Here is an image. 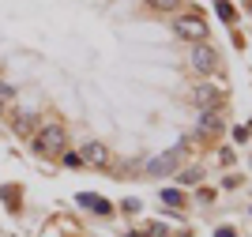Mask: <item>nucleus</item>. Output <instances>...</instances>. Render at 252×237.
<instances>
[{"label":"nucleus","instance_id":"obj_1","mask_svg":"<svg viewBox=\"0 0 252 237\" xmlns=\"http://www.w3.org/2000/svg\"><path fill=\"white\" fill-rule=\"evenodd\" d=\"M34 151H38V155H45V158L64 155V151H68V132H64L61 124H45L42 132L34 135Z\"/></svg>","mask_w":252,"mask_h":237},{"label":"nucleus","instance_id":"obj_2","mask_svg":"<svg viewBox=\"0 0 252 237\" xmlns=\"http://www.w3.org/2000/svg\"><path fill=\"white\" fill-rule=\"evenodd\" d=\"M173 27H177L181 38H189V41H203V38H207V23H203L200 15H181Z\"/></svg>","mask_w":252,"mask_h":237},{"label":"nucleus","instance_id":"obj_3","mask_svg":"<svg viewBox=\"0 0 252 237\" xmlns=\"http://www.w3.org/2000/svg\"><path fill=\"white\" fill-rule=\"evenodd\" d=\"M215 64H219V57H215V49H211V45H196V49H192V68H196V72H215Z\"/></svg>","mask_w":252,"mask_h":237},{"label":"nucleus","instance_id":"obj_4","mask_svg":"<svg viewBox=\"0 0 252 237\" xmlns=\"http://www.w3.org/2000/svg\"><path fill=\"white\" fill-rule=\"evenodd\" d=\"M177 158H181V147H173V151H169V155H158L155 162L147 166L151 173H169V169H173V166H177Z\"/></svg>","mask_w":252,"mask_h":237},{"label":"nucleus","instance_id":"obj_5","mask_svg":"<svg viewBox=\"0 0 252 237\" xmlns=\"http://www.w3.org/2000/svg\"><path fill=\"white\" fill-rule=\"evenodd\" d=\"M79 158H83V162H91V166H105V162H109V151H105L102 143H87Z\"/></svg>","mask_w":252,"mask_h":237},{"label":"nucleus","instance_id":"obj_6","mask_svg":"<svg viewBox=\"0 0 252 237\" xmlns=\"http://www.w3.org/2000/svg\"><path fill=\"white\" fill-rule=\"evenodd\" d=\"M200 132H207V135L222 132V117H219V109H203V117H200Z\"/></svg>","mask_w":252,"mask_h":237},{"label":"nucleus","instance_id":"obj_7","mask_svg":"<svg viewBox=\"0 0 252 237\" xmlns=\"http://www.w3.org/2000/svg\"><path fill=\"white\" fill-rule=\"evenodd\" d=\"M79 203L91 207V211H105V215H109V203H105L102 196H94V192H83V196H79Z\"/></svg>","mask_w":252,"mask_h":237},{"label":"nucleus","instance_id":"obj_8","mask_svg":"<svg viewBox=\"0 0 252 237\" xmlns=\"http://www.w3.org/2000/svg\"><path fill=\"white\" fill-rule=\"evenodd\" d=\"M196 102L215 105V102H219V91H215V87H200V91H196Z\"/></svg>","mask_w":252,"mask_h":237},{"label":"nucleus","instance_id":"obj_9","mask_svg":"<svg viewBox=\"0 0 252 237\" xmlns=\"http://www.w3.org/2000/svg\"><path fill=\"white\" fill-rule=\"evenodd\" d=\"M11 102H15V87L0 83V109H4V105H11Z\"/></svg>","mask_w":252,"mask_h":237},{"label":"nucleus","instance_id":"obj_10","mask_svg":"<svg viewBox=\"0 0 252 237\" xmlns=\"http://www.w3.org/2000/svg\"><path fill=\"white\" fill-rule=\"evenodd\" d=\"M215 11H219V15H222V19H226V23L233 19V8H230V4H226V0H219V4H215Z\"/></svg>","mask_w":252,"mask_h":237},{"label":"nucleus","instance_id":"obj_11","mask_svg":"<svg viewBox=\"0 0 252 237\" xmlns=\"http://www.w3.org/2000/svg\"><path fill=\"white\" fill-rule=\"evenodd\" d=\"M151 8H158V11H169V8H177V0H147Z\"/></svg>","mask_w":252,"mask_h":237},{"label":"nucleus","instance_id":"obj_12","mask_svg":"<svg viewBox=\"0 0 252 237\" xmlns=\"http://www.w3.org/2000/svg\"><path fill=\"white\" fill-rule=\"evenodd\" d=\"M162 200H166V203H173V207H181V192H177V188H169V192H162Z\"/></svg>","mask_w":252,"mask_h":237},{"label":"nucleus","instance_id":"obj_13","mask_svg":"<svg viewBox=\"0 0 252 237\" xmlns=\"http://www.w3.org/2000/svg\"><path fill=\"white\" fill-rule=\"evenodd\" d=\"M61 158H64V162H68V166H83V158L75 155V151H64V155H61Z\"/></svg>","mask_w":252,"mask_h":237},{"label":"nucleus","instance_id":"obj_14","mask_svg":"<svg viewBox=\"0 0 252 237\" xmlns=\"http://www.w3.org/2000/svg\"><path fill=\"white\" fill-rule=\"evenodd\" d=\"M215 237H233V230H230V226H222V230H219Z\"/></svg>","mask_w":252,"mask_h":237},{"label":"nucleus","instance_id":"obj_15","mask_svg":"<svg viewBox=\"0 0 252 237\" xmlns=\"http://www.w3.org/2000/svg\"><path fill=\"white\" fill-rule=\"evenodd\" d=\"M128 237H139V234H128Z\"/></svg>","mask_w":252,"mask_h":237},{"label":"nucleus","instance_id":"obj_16","mask_svg":"<svg viewBox=\"0 0 252 237\" xmlns=\"http://www.w3.org/2000/svg\"><path fill=\"white\" fill-rule=\"evenodd\" d=\"M249 132H252V128H249Z\"/></svg>","mask_w":252,"mask_h":237}]
</instances>
